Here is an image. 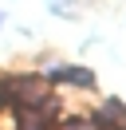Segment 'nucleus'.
Instances as JSON below:
<instances>
[{
	"label": "nucleus",
	"instance_id": "f257e3e1",
	"mask_svg": "<svg viewBox=\"0 0 126 130\" xmlns=\"http://www.w3.org/2000/svg\"><path fill=\"white\" fill-rule=\"evenodd\" d=\"M47 79H51V83H63V79H67V83H75V87H91L94 75L87 71V67H55Z\"/></svg>",
	"mask_w": 126,
	"mask_h": 130
},
{
	"label": "nucleus",
	"instance_id": "f03ea898",
	"mask_svg": "<svg viewBox=\"0 0 126 130\" xmlns=\"http://www.w3.org/2000/svg\"><path fill=\"white\" fill-rule=\"evenodd\" d=\"M16 91H20L24 99H28V103H39V99H43V79H16Z\"/></svg>",
	"mask_w": 126,
	"mask_h": 130
},
{
	"label": "nucleus",
	"instance_id": "7ed1b4c3",
	"mask_svg": "<svg viewBox=\"0 0 126 130\" xmlns=\"http://www.w3.org/2000/svg\"><path fill=\"white\" fill-rule=\"evenodd\" d=\"M8 99H12V87H4V79H0V106H4Z\"/></svg>",
	"mask_w": 126,
	"mask_h": 130
}]
</instances>
